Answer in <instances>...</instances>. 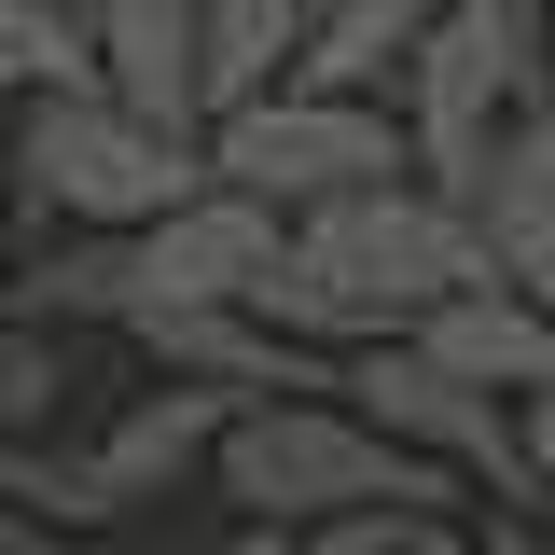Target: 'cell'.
Instances as JSON below:
<instances>
[{
  "label": "cell",
  "mask_w": 555,
  "mask_h": 555,
  "mask_svg": "<svg viewBox=\"0 0 555 555\" xmlns=\"http://www.w3.org/2000/svg\"><path fill=\"white\" fill-rule=\"evenodd\" d=\"M459 278H486L459 195L416 181V167H389V181L278 208V264L250 278V306L278 334H306V347H361V334H416Z\"/></svg>",
  "instance_id": "cell-1"
},
{
  "label": "cell",
  "mask_w": 555,
  "mask_h": 555,
  "mask_svg": "<svg viewBox=\"0 0 555 555\" xmlns=\"http://www.w3.org/2000/svg\"><path fill=\"white\" fill-rule=\"evenodd\" d=\"M208 486L250 514V542H292V528L334 514V500H459V473H430L416 444H389L334 375H320V389H250V403H222Z\"/></svg>",
  "instance_id": "cell-2"
},
{
  "label": "cell",
  "mask_w": 555,
  "mask_h": 555,
  "mask_svg": "<svg viewBox=\"0 0 555 555\" xmlns=\"http://www.w3.org/2000/svg\"><path fill=\"white\" fill-rule=\"evenodd\" d=\"M181 181H208V153L181 126H139L98 69H83V83L0 98V208H14V236H56V222H139V208H167Z\"/></svg>",
  "instance_id": "cell-3"
},
{
  "label": "cell",
  "mask_w": 555,
  "mask_h": 555,
  "mask_svg": "<svg viewBox=\"0 0 555 555\" xmlns=\"http://www.w3.org/2000/svg\"><path fill=\"white\" fill-rule=\"evenodd\" d=\"M208 181H236V195L264 208H306V195H347V181H389L403 167V126H389V98L375 83H250V98H222L195 126Z\"/></svg>",
  "instance_id": "cell-4"
},
{
  "label": "cell",
  "mask_w": 555,
  "mask_h": 555,
  "mask_svg": "<svg viewBox=\"0 0 555 555\" xmlns=\"http://www.w3.org/2000/svg\"><path fill=\"white\" fill-rule=\"evenodd\" d=\"M334 389L389 444H416L430 473H459V500H514V514H542L528 500V444H514V403L500 389H473L459 361H430L416 334H361V347H334Z\"/></svg>",
  "instance_id": "cell-5"
},
{
  "label": "cell",
  "mask_w": 555,
  "mask_h": 555,
  "mask_svg": "<svg viewBox=\"0 0 555 555\" xmlns=\"http://www.w3.org/2000/svg\"><path fill=\"white\" fill-rule=\"evenodd\" d=\"M528 83H542V56H514L486 14L430 0V14H416V42L389 56V83H375V98H389V126H403V167H416V181H459V167L486 153V126H500Z\"/></svg>",
  "instance_id": "cell-6"
},
{
  "label": "cell",
  "mask_w": 555,
  "mask_h": 555,
  "mask_svg": "<svg viewBox=\"0 0 555 555\" xmlns=\"http://www.w3.org/2000/svg\"><path fill=\"white\" fill-rule=\"evenodd\" d=\"M264 264H278V208L236 195V181H181L167 208L126 222V320H153V306H236Z\"/></svg>",
  "instance_id": "cell-7"
},
{
  "label": "cell",
  "mask_w": 555,
  "mask_h": 555,
  "mask_svg": "<svg viewBox=\"0 0 555 555\" xmlns=\"http://www.w3.org/2000/svg\"><path fill=\"white\" fill-rule=\"evenodd\" d=\"M444 195H459V222H473L486 278H514V292L555 278V98H542V83L486 126V153L444 181Z\"/></svg>",
  "instance_id": "cell-8"
},
{
  "label": "cell",
  "mask_w": 555,
  "mask_h": 555,
  "mask_svg": "<svg viewBox=\"0 0 555 555\" xmlns=\"http://www.w3.org/2000/svg\"><path fill=\"white\" fill-rule=\"evenodd\" d=\"M126 347L153 361V375L222 389V403H250V389H320V375H334V347L278 334L250 292H236V306H153V320H126Z\"/></svg>",
  "instance_id": "cell-9"
},
{
  "label": "cell",
  "mask_w": 555,
  "mask_h": 555,
  "mask_svg": "<svg viewBox=\"0 0 555 555\" xmlns=\"http://www.w3.org/2000/svg\"><path fill=\"white\" fill-rule=\"evenodd\" d=\"M83 69L126 98L139 126H208V69H195V0H83Z\"/></svg>",
  "instance_id": "cell-10"
},
{
  "label": "cell",
  "mask_w": 555,
  "mask_h": 555,
  "mask_svg": "<svg viewBox=\"0 0 555 555\" xmlns=\"http://www.w3.org/2000/svg\"><path fill=\"white\" fill-rule=\"evenodd\" d=\"M416 347H430V361H459V375L500 389V403L555 389V306H542V292H514V278H459V292L416 320Z\"/></svg>",
  "instance_id": "cell-11"
},
{
  "label": "cell",
  "mask_w": 555,
  "mask_h": 555,
  "mask_svg": "<svg viewBox=\"0 0 555 555\" xmlns=\"http://www.w3.org/2000/svg\"><path fill=\"white\" fill-rule=\"evenodd\" d=\"M208 430H222V389H195V375H153V389H126L112 403V430H98V473H112V500H167V486L208 473Z\"/></svg>",
  "instance_id": "cell-12"
},
{
  "label": "cell",
  "mask_w": 555,
  "mask_h": 555,
  "mask_svg": "<svg viewBox=\"0 0 555 555\" xmlns=\"http://www.w3.org/2000/svg\"><path fill=\"white\" fill-rule=\"evenodd\" d=\"M0 500H28L42 528H112L126 500L98 473V444H69V430H0Z\"/></svg>",
  "instance_id": "cell-13"
},
{
  "label": "cell",
  "mask_w": 555,
  "mask_h": 555,
  "mask_svg": "<svg viewBox=\"0 0 555 555\" xmlns=\"http://www.w3.org/2000/svg\"><path fill=\"white\" fill-rule=\"evenodd\" d=\"M292 42H306V0H195L208 112H222V98H250V83H278V69H292Z\"/></svg>",
  "instance_id": "cell-14"
},
{
  "label": "cell",
  "mask_w": 555,
  "mask_h": 555,
  "mask_svg": "<svg viewBox=\"0 0 555 555\" xmlns=\"http://www.w3.org/2000/svg\"><path fill=\"white\" fill-rule=\"evenodd\" d=\"M292 542H320V555H473V514L459 500H334Z\"/></svg>",
  "instance_id": "cell-15"
},
{
  "label": "cell",
  "mask_w": 555,
  "mask_h": 555,
  "mask_svg": "<svg viewBox=\"0 0 555 555\" xmlns=\"http://www.w3.org/2000/svg\"><path fill=\"white\" fill-rule=\"evenodd\" d=\"M83 83V0H0V98Z\"/></svg>",
  "instance_id": "cell-16"
},
{
  "label": "cell",
  "mask_w": 555,
  "mask_h": 555,
  "mask_svg": "<svg viewBox=\"0 0 555 555\" xmlns=\"http://www.w3.org/2000/svg\"><path fill=\"white\" fill-rule=\"evenodd\" d=\"M56 403H69V334L0 306V430H56Z\"/></svg>",
  "instance_id": "cell-17"
},
{
  "label": "cell",
  "mask_w": 555,
  "mask_h": 555,
  "mask_svg": "<svg viewBox=\"0 0 555 555\" xmlns=\"http://www.w3.org/2000/svg\"><path fill=\"white\" fill-rule=\"evenodd\" d=\"M514 444H528V500L555 514V389H528V403H514Z\"/></svg>",
  "instance_id": "cell-18"
},
{
  "label": "cell",
  "mask_w": 555,
  "mask_h": 555,
  "mask_svg": "<svg viewBox=\"0 0 555 555\" xmlns=\"http://www.w3.org/2000/svg\"><path fill=\"white\" fill-rule=\"evenodd\" d=\"M459 14H486L514 56H542V42H555V0H459Z\"/></svg>",
  "instance_id": "cell-19"
},
{
  "label": "cell",
  "mask_w": 555,
  "mask_h": 555,
  "mask_svg": "<svg viewBox=\"0 0 555 555\" xmlns=\"http://www.w3.org/2000/svg\"><path fill=\"white\" fill-rule=\"evenodd\" d=\"M28 542H56V528H42L28 500H0V555H28Z\"/></svg>",
  "instance_id": "cell-20"
},
{
  "label": "cell",
  "mask_w": 555,
  "mask_h": 555,
  "mask_svg": "<svg viewBox=\"0 0 555 555\" xmlns=\"http://www.w3.org/2000/svg\"><path fill=\"white\" fill-rule=\"evenodd\" d=\"M0 278H14V208H0Z\"/></svg>",
  "instance_id": "cell-21"
},
{
  "label": "cell",
  "mask_w": 555,
  "mask_h": 555,
  "mask_svg": "<svg viewBox=\"0 0 555 555\" xmlns=\"http://www.w3.org/2000/svg\"><path fill=\"white\" fill-rule=\"evenodd\" d=\"M542 98H555V42H542Z\"/></svg>",
  "instance_id": "cell-22"
},
{
  "label": "cell",
  "mask_w": 555,
  "mask_h": 555,
  "mask_svg": "<svg viewBox=\"0 0 555 555\" xmlns=\"http://www.w3.org/2000/svg\"><path fill=\"white\" fill-rule=\"evenodd\" d=\"M542 306H555V278H542Z\"/></svg>",
  "instance_id": "cell-23"
}]
</instances>
